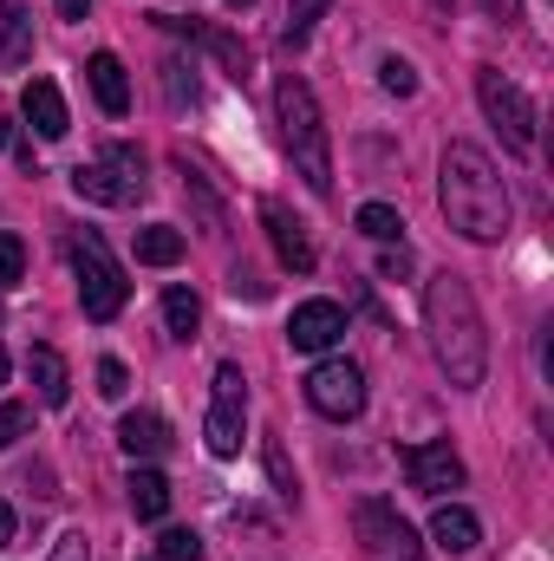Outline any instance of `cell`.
I'll return each instance as SVG.
<instances>
[{
    "label": "cell",
    "mask_w": 554,
    "mask_h": 561,
    "mask_svg": "<svg viewBox=\"0 0 554 561\" xmlns=\"http://www.w3.org/2000/svg\"><path fill=\"white\" fill-rule=\"evenodd\" d=\"M476 105L496 125V138L509 144V157H535V99L516 79H503L496 66H476Z\"/></svg>",
    "instance_id": "cell-4"
},
{
    "label": "cell",
    "mask_w": 554,
    "mask_h": 561,
    "mask_svg": "<svg viewBox=\"0 0 554 561\" xmlns=\"http://www.w3.org/2000/svg\"><path fill=\"white\" fill-rule=\"evenodd\" d=\"M7 542H13V510L0 503V549H7Z\"/></svg>",
    "instance_id": "cell-36"
},
{
    "label": "cell",
    "mask_w": 554,
    "mask_h": 561,
    "mask_svg": "<svg viewBox=\"0 0 554 561\" xmlns=\"http://www.w3.org/2000/svg\"><path fill=\"white\" fill-rule=\"evenodd\" d=\"M405 477L424 496H443V490H463V457L450 444H405Z\"/></svg>",
    "instance_id": "cell-10"
},
{
    "label": "cell",
    "mask_w": 554,
    "mask_h": 561,
    "mask_svg": "<svg viewBox=\"0 0 554 561\" xmlns=\"http://www.w3.org/2000/svg\"><path fill=\"white\" fill-rule=\"evenodd\" d=\"M229 7H235V13H249V7H255V0H229Z\"/></svg>",
    "instance_id": "cell-37"
},
{
    "label": "cell",
    "mask_w": 554,
    "mask_h": 561,
    "mask_svg": "<svg viewBox=\"0 0 554 561\" xmlns=\"http://www.w3.org/2000/svg\"><path fill=\"white\" fill-rule=\"evenodd\" d=\"M183 196H189V203L203 209V229H222V203L209 196V183H203V170H189V163H183Z\"/></svg>",
    "instance_id": "cell-22"
},
{
    "label": "cell",
    "mask_w": 554,
    "mask_h": 561,
    "mask_svg": "<svg viewBox=\"0 0 554 561\" xmlns=\"http://www.w3.org/2000/svg\"><path fill=\"white\" fill-rule=\"evenodd\" d=\"M183 229H170V222H150V229H138V262L143 268H176L183 262Z\"/></svg>",
    "instance_id": "cell-19"
},
{
    "label": "cell",
    "mask_w": 554,
    "mask_h": 561,
    "mask_svg": "<svg viewBox=\"0 0 554 561\" xmlns=\"http://www.w3.org/2000/svg\"><path fill=\"white\" fill-rule=\"evenodd\" d=\"M163 327H170V340H196V327H203V300H196L189 287H163Z\"/></svg>",
    "instance_id": "cell-20"
},
{
    "label": "cell",
    "mask_w": 554,
    "mask_h": 561,
    "mask_svg": "<svg viewBox=\"0 0 554 561\" xmlns=\"http://www.w3.org/2000/svg\"><path fill=\"white\" fill-rule=\"evenodd\" d=\"M118 444H125L131 463H157V457H170V424L157 412H125L118 419Z\"/></svg>",
    "instance_id": "cell-13"
},
{
    "label": "cell",
    "mask_w": 554,
    "mask_h": 561,
    "mask_svg": "<svg viewBox=\"0 0 554 561\" xmlns=\"http://www.w3.org/2000/svg\"><path fill=\"white\" fill-rule=\"evenodd\" d=\"M229 294H249V300H262L268 287L255 280V268H249V262H235V268H229Z\"/></svg>",
    "instance_id": "cell-31"
},
{
    "label": "cell",
    "mask_w": 554,
    "mask_h": 561,
    "mask_svg": "<svg viewBox=\"0 0 554 561\" xmlns=\"http://www.w3.org/2000/svg\"><path fill=\"white\" fill-rule=\"evenodd\" d=\"M72 190H79L85 203H105V209H131V203H143L150 176H143V157L131 150V144H112L99 163H79V170H72Z\"/></svg>",
    "instance_id": "cell-6"
},
{
    "label": "cell",
    "mask_w": 554,
    "mask_h": 561,
    "mask_svg": "<svg viewBox=\"0 0 554 561\" xmlns=\"http://www.w3.org/2000/svg\"><path fill=\"white\" fill-rule=\"evenodd\" d=\"M46 561H92V549H85V536H59Z\"/></svg>",
    "instance_id": "cell-33"
},
{
    "label": "cell",
    "mask_w": 554,
    "mask_h": 561,
    "mask_svg": "<svg viewBox=\"0 0 554 561\" xmlns=\"http://www.w3.org/2000/svg\"><path fill=\"white\" fill-rule=\"evenodd\" d=\"M53 7H59V20H85L92 13V0H53Z\"/></svg>",
    "instance_id": "cell-35"
},
{
    "label": "cell",
    "mask_w": 554,
    "mask_h": 561,
    "mask_svg": "<svg viewBox=\"0 0 554 561\" xmlns=\"http://www.w3.org/2000/svg\"><path fill=\"white\" fill-rule=\"evenodd\" d=\"M359 236H372L379 249H385V242H405V216H399L392 203H366V209H359Z\"/></svg>",
    "instance_id": "cell-21"
},
{
    "label": "cell",
    "mask_w": 554,
    "mask_h": 561,
    "mask_svg": "<svg viewBox=\"0 0 554 561\" xmlns=\"http://www.w3.org/2000/svg\"><path fill=\"white\" fill-rule=\"evenodd\" d=\"M399 561H417V556H399Z\"/></svg>",
    "instance_id": "cell-40"
},
{
    "label": "cell",
    "mask_w": 554,
    "mask_h": 561,
    "mask_svg": "<svg viewBox=\"0 0 554 561\" xmlns=\"http://www.w3.org/2000/svg\"><path fill=\"white\" fill-rule=\"evenodd\" d=\"M125 490H131V516H138V523H157V516L170 510V483H163V470H150V463L131 470Z\"/></svg>",
    "instance_id": "cell-18"
},
{
    "label": "cell",
    "mask_w": 554,
    "mask_h": 561,
    "mask_svg": "<svg viewBox=\"0 0 554 561\" xmlns=\"http://www.w3.org/2000/svg\"><path fill=\"white\" fill-rule=\"evenodd\" d=\"M0 144H7V118H0Z\"/></svg>",
    "instance_id": "cell-39"
},
{
    "label": "cell",
    "mask_w": 554,
    "mask_h": 561,
    "mask_svg": "<svg viewBox=\"0 0 554 561\" xmlns=\"http://www.w3.org/2000/svg\"><path fill=\"white\" fill-rule=\"evenodd\" d=\"M353 529H359V542L372 549V556H417V542H412V523L392 510V503H379V496H366L359 510H353Z\"/></svg>",
    "instance_id": "cell-9"
},
{
    "label": "cell",
    "mask_w": 554,
    "mask_h": 561,
    "mask_svg": "<svg viewBox=\"0 0 554 561\" xmlns=\"http://www.w3.org/2000/svg\"><path fill=\"white\" fill-rule=\"evenodd\" d=\"M0 13H7V46H0V53H7V59H20V53H26V20H20V0H0Z\"/></svg>",
    "instance_id": "cell-27"
},
{
    "label": "cell",
    "mask_w": 554,
    "mask_h": 561,
    "mask_svg": "<svg viewBox=\"0 0 554 561\" xmlns=\"http://www.w3.org/2000/svg\"><path fill=\"white\" fill-rule=\"evenodd\" d=\"M483 13H496V20H522V0H483Z\"/></svg>",
    "instance_id": "cell-34"
},
{
    "label": "cell",
    "mask_w": 554,
    "mask_h": 561,
    "mask_svg": "<svg viewBox=\"0 0 554 561\" xmlns=\"http://www.w3.org/2000/svg\"><path fill=\"white\" fill-rule=\"evenodd\" d=\"M26 379H33L39 405H53V412L72 399V373H66V359H59L53 346H33V353H26Z\"/></svg>",
    "instance_id": "cell-17"
},
{
    "label": "cell",
    "mask_w": 554,
    "mask_h": 561,
    "mask_svg": "<svg viewBox=\"0 0 554 561\" xmlns=\"http://www.w3.org/2000/svg\"><path fill=\"white\" fill-rule=\"evenodd\" d=\"M379 275H385V280H405V275H412V249H405V242H385V255H379Z\"/></svg>",
    "instance_id": "cell-29"
},
{
    "label": "cell",
    "mask_w": 554,
    "mask_h": 561,
    "mask_svg": "<svg viewBox=\"0 0 554 561\" xmlns=\"http://www.w3.org/2000/svg\"><path fill=\"white\" fill-rule=\"evenodd\" d=\"M379 85H385L392 99H412V92H417V72H412V59H385V66H379Z\"/></svg>",
    "instance_id": "cell-24"
},
{
    "label": "cell",
    "mask_w": 554,
    "mask_h": 561,
    "mask_svg": "<svg viewBox=\"0 0 554 561\" xmlns=\"http://www.w3.org/2000/svg\"><path fill=\"white\" fill-rule=\"evenodd\" d=\"M275 125L280 144L293 157V170L307 176L313 196H333V138H326V118H320V99L300 72H280L275 79Z\"/></svg>",
    "instance_id": "cell-3"
},
{
    "label": "cell",
    "mask_w": 554,
    "mask_h": 561,
    "mask_svg": "<svg viewBox=\"0 0 554 561\" xmlns=\"http://www.w3.org/2000/svg\"><path fill=\"white\" fill-rule=\"evenodd\" d=\"M26 424H33V412H26V405H0V450H7L13 437H26Z\"/></svg>",
    "instance_id": "cell-30"
},
{
    "label": "cell",
    "mask_w": 554,
    "mask_h": 561,
    "mask_svg": "<svg viewBox=\"0 0 554 561\" xmlns=\"http://www.w3.org/2000/svg\"><path fill=\"white\" fill-rule=\"evenodd\" d=\"M0 386H7V346H0Z\"/></svg>",
    "instance_id": "cell-38"
},
{
    "label": "cell",
    "mask_w": 554,
    "mask_h": 561,
    "mask_svg": "<svg viewBox=\"0 0 554 561\" xmlns=\"http://www.w3.org/2000/svg\"><path fill=\"white\" fill-rule=\"evenodd\" d=\"M268 477H275V490L293 503V477H287V457H280V444H268Z\"/></svg>",
    "instance_id": "cell-32"
},
{
    "label": "cell",
    "mask_w": 554,
    "mask_h": 561,
    "mask_svg": "<svg viewBox=\"0 0 554 561\" xmlns=\"http://www.w3.org/2000/svg\"><path fill=\"white\" fill-rule=\"evenodd\" d=\"M339 333H346V313H339L333 300H300V307H293V320H287L293 353H326Z\"/></svg>",
    "instance_id": "cell-11"
},
{
    "label": "cell",
    "mask_w": 554,
    "mask_h": 561,
    "mask_svg": "<svg viewBox=\"0 0 554 561\" xmlns=\"http://www.w3.org/2000/svg\"><path fill=\"white\" fill-rule=\"evenodd\" d=\"M20 275H26V249H20V236L0 229V287H13Z\"/></svg>",
    "instance_id": "cell-26"
},
{
    "label": "cell",
    "mask_w": 554,
    "mask_h": 561,
    "mask_svg": "<svg viewBox=\"0 0 554 561\" xmlns=\"http://www.w3.org/2000/svg\"><path fill=\"white\" fill-rule=\"evenodd\" d=\"M85 79H92V99H99L112 118L131 112V79H125V59H118V53H92V59H85Z\"/></svg>",
    "instance_id": "cell-14"
},
{
    "label": "cell",
    "mask_w": 554,
    "mask_h": 561,
    "mask_svg": "<svg viewBox=\"0 0 554 561\" xmlns=\"http://www.w3.org/2000/svg\"><path fill=\"white\" fill-rule=\"evenodd\" d=\"M20 112H26V125H33L39 138H66V131H72V118H66V99H59V85H53V79H26V92H20Z\"/></svg>",
    "instance_id": "cell-12"
},
{
    "label": "cell",
    "mask_w": 554,
    "mask_h": 561,
    "mask_svg": "<svg viewBox=\"0 0 554 561\" xmlns=\"http://www.w3.org/2000/svg\"><path fill=\"white\" fill-rule=\"evenodd\" d=\"M157 561H203V542H196L189 529H170V536L157 542Z\"/></svg>",
    "instance_id": "cell-25"
},
{
    "label": "cell",
    "mask_w": 554,
    "mask_h": 561,
    "mask_svg": "<svg viewBox=\"0 0 554 561\" xmlns=\"http://www.w3.org/2000/svg\"><path fill=\"white\" fill-rule=\"evenodd\" d=\"M262 222H268V236H275L280 262H287L293 275H313V242H307V229H300L280 203H262Z\"/></svg>",
    "instance_id": "cell-16"
},
{
    "label": "cell",
    "mask_w": 554,
    "mask_h": 561,
    "mask_svg": "<svg viewBox=\"0 0 554 561\" xmlns=\"http://www.w3.org/2000/svg\"><path fill=\"white\" fill-rule=\"evenodd\" d=\"M326 7H333V0H287V33H280V39H287V46H300V39L313 33V20H320Z\"/></svg>",
    "instance_id": "cell-23"
},
{
    "label": "cell",
    "mask_w": 554,
    "mask_h": 561,
    "mask_svg": "<svg viewBox=\"0 0 554 561\" xmlns=\"http://www.w3.org/2000/svg\"><path fill=\"white\" fill-rule=\"evenodd\" d=\"M430 542H437L443 556H470V549L483 542V523H476L463 503H437V516H430Z\"/></svg>",
    "instance_id": "cell-15"
},
{
    "label": "cell",
    "mask_w": 554,
    "mask_h": 561,
    "mask_svg": "<svg viewBox=\"0 0 554 561\" xmlns=\"http://www.w3.org/2000/svg\"><path fill=\"white\" fill-rule=\"evenodd\" d=\"M437 203H443V216L463 242H503V229H509V190H503V170L489 163L483 144H450L443 150Z\"/></svg>",
    "instance_id": "cell-2"
},
{
    "label": "cell",
    "mask_w": 554,
    "mask_h": 561,
    "mask_svg": "<svg viewBox=\"0 0 554 561\" xmlns=\"http://www.w3.org/2000/svg\"><path fill=\"white\" fill-rule=\"evenodd\" d=\"M424 333H430V353H437L443 379L457 392H476L483 373H489V327H483V307H476L463 275L424 280Z\"/></svg>",
    "instance_id": "cell-1"
},
{
    "label": "cell",
    "mask_w": 554,
    "mask_h": 561,
    "mask_svg": "<svg viewBox=\"0 0 554 561\" xmlns=\"http://www.w3.org/2000/svg\"><path fill=\"white\" fill-rule=\"evenodd\" d=\"M72 275H79V300H85V320H118L125 313V268L112 262L105 236H72Z\"/></svg>",
    "instance_id": "cell-5"
},
{
    "label": "cell",
    "mask_w": 554,
    "mask_h": 561,
    "mask_svg": "<svg viewBox=\"0 0 554 561\" xmlns=\"http://www.w3.org/2000/svg\"><path fill=\"white\" fill-rule=\"evenodd\" d=\"M307 405L333 424L359 419V412H366V373H359L353 359H320V366L307 373Z\"/></svg>",
    "instance_id": "cell-8"
},
{
    "label": "cell",
    "mask_w": 554,
    "mask_h": 561,
    "mask_svg": "<svg viewBox=\"0 0 554 561\" xmlns=\"http://www.w3.org/2000/svg\"><path fill=\"white\" fill-rule=\"evenodd\" d=\"M242 419H249V379H242V366H216V392H209V419H203L209 457L242 450Z\"/></svg>",
    "instance_id": "cell-7"
},
{
    "label": "cell",
    "mask_w": 554,
    "mask_h": 561,
    "mask_svg": "<svg viewBox=\"0 0 554 561\" xmlns=\"http://www.w3.org/2000/svg\"><path fill=\"white\" fill-rule=\"evenodd\" d=\"M99 392H105V399H125V392H131L125 359H99Z\"/></svg>",
    "instance_id": "cell-28"
}]
</instances>
